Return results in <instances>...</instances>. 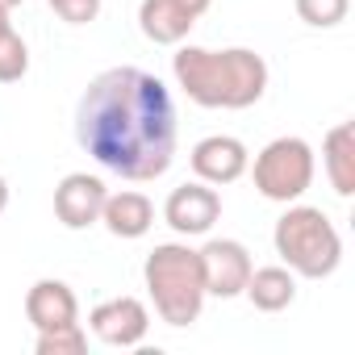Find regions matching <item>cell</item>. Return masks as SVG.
I'll return each mask as SVG.
<instances>
[{"label":"cell","instance_id":"1","mask_svg":"<svg viewBox=\"0 0 355 355\" xmlns=\"http://www.w3.org/2000/svg\"><path fill=\"white\" fill-rule=\"evenodd\" d=\"M175 138L171 88L142 67L101 71L76 105V142L121 180H159L175 159Z\"/></svg>","mask_w":355,"mask_h":355},{"label":"cell","instance_id":"2","mask_svg":"<svg viewBox=\"0 0 355 355\" xmlns=\"http://www.w3.org/2000/svg\"><path fill=\"white\" fill-rule=\"evenodd\" d=\"M171 76L201 109H251L268 92V63L251 46L209 51L180 42V51L171 55Z\"/></svg>","mask_w":355,"mask_h":355},{"label":"cell","instance_id":"3","mask_svg":"<svg viewBox=\"0 0 355 355\" xmlns=\"http://www.w3.org/2000/svg\"><path fill=\"white\" fill-rule=\"evenodd\" d=\"M146 293L155 301V313L167 326H193L205 309V276L201 255L189 243H159L142 263Z\"/></svg>","mask_w":355,"mask_h":355},{"label":"cell","instance_id":"4","mask_svg":"<svg viewBox=\"0 0 355 355\" xmlns=\"http://www.w3.org/2000/svg\"><path fill=\"white\" fill-rule=\"evenodd\" d=\"M272 243H276L280 263L293 276H305V280H326L343 263V234L318 205H297L293 201L276 218Z\"/></svg>","mask_w":355,"mask_h":355},{"label":"cell","instance_id":"5","mask_svg":"<svg viewBox=\"0 0 355 355\" xmlns=\"http://www.w3.org/2000/svg\"><path fill=\"white\" fill-rule=\"evenodd\" d=\"M313 171H318V159H313V146L297 134H284V138H272L259 155H255V167H251V180L259 189L263 201H276V205H293L309 193L313 184Z\"/></svg>","mask_w":355,"mask_h":355},{"label":"cell","instance_id":"6","mask_svg":"<svg viewBox=\"0 0 355 355\" xmlns=\"http://www.w3.org/2000/svg\"><path fill=\"white\" fill-rule=\"evenodd\" d=\"M197 255H201V276H205V293L209 297H222V301L243 297L255 259H251V251L239 239H209Z\"/></svg>","mask_w":355,"mask_h":355},{"label":"cell","instance_id":"7","mask_svg":"<svg viewBox=\"0 0 355 355\" xmlns=\"http://www.w3.org/2000/svg\"><path fill=\"white\" fill-rule=\"evenodd\" d=\"M218 218H222V197H218V189L205 184V180H193V184L171 189L167 201H163V222H167L175 234H184V239L209 234Z\"/></svg>","mask_w":355,"mask_h":355},{"label":"cell","instance_id":"8","mask_svg":"<svg viewBox=\"0 0 355 355\" xmlns=\"http://www.w3.org/2000/svg\"><path fill=\"white\" fill-rule=\"evenodd\" d=\"M88 326H92V334H96L105 347L130 351V347H138V343L146 338V330H150V309H146L138 297H109V301H101V305L88 313Z\"/></svg>","mask_w":355,"mask_h":355},{"label":"cell","instance_id":"9","mask_svg":"<svg viewBox=\"0 0 355 355\" xmlns=\"http://www.w3.org/2000/svg\"><path fill=\"white\" fill-rule=\"evenodd\" d=\"M189 163H193V171H197V180L222 189V184H234V180H243V175H247L251 150H247V142L234 138V134H209V138H201V142L193 146Z\"/></svg>","mask_w":355,"mask_h":355},{"label":"cell","instance_id":"10","mask_svg":"<svg viewBox=\"0 0 355 355\" xmlns=\"http://www.w3.org/2000/svg\"><path fill=\"white\" fill-rule=\"evenodd\" d=\"M105 180L101 175H88V171H71L55 184V218L67 226V230H88L101 222V209H105Z\"/></svg>","mask_w":355,"mask_h":355},{"label":"cell","instance_id":"11","mask_svg":"<svg viewBox=\"0 0 355 355\" xmlns=\"http://www.w3.org/2000/svg\"><path fill=\"white\" fill-rule=\"evenodd\" d=\"M26 318H30L34 330L71 326V322H80V301H76V293H71L67 280H51L46 276V280L30 284V293H26Z\"/></svg>","mask_w":355,"mask_h":355},{"label":"cell","instance_id":"12","mask_svg":"<svg viewBox=\"0 0 355 355\" xmlns=\"http://www.w3.org/2000/svg\"><path fill=\"white\" fill-rule=\"evenodd\" d=\"M197 17L180 5V0H142L138 5V30L155 46H180L193 34Z\"/></svg>","mask_w":355,"mask_h":355},{"label":"cell","instance_id":"13","mask_svg":"<svg viewBox=\"0 0 355 355\" xmlns=\"http://www.w3.org/2000/svg\"><path fill=\"white\" fill-rule=\"evenodd\" d=\"M101 226L113 239H142L155 226V201L146 193H138V189L109 193L105 197V209H101Z\"/></svg>","mask_w":355,"mask_h":355},{"label":"cell","instance_id":"14","mask_svg":"<svg viewBox=\"0 0 355 355\" xmlns=\"http://www.w3.org/2000/svg\"><path fill=\"white\" fill-rule=\"evenodd\" d=\"M322 167H326V180L338 197L355 193V125L338 121L326 130L322 138Z\"/></svg>","mask_w":355,"mask_h":355},{"label":"cell","instance_id":"15","mask_svg":"<svg viewBox=\"0 0 355 355\" xmlns=\"http://www.w3.org/2000/svg\"><path fill=\"white\" fill-rule=\"evenodd\" d=\"M243 297L259 309V313H280L297 301V276L284 263H268V268H251V280L243 288Z\"/></svg>","mask_w":355,"mask_h":355},{"label":"cell","instance_id":"16","mask_svg":"<svg viewBox=\"0 0 355 355\" xmlns=\"http://www.w3.org/2000/svg\"><path fill=\"white\" fill-rule=\"evenodd\" d=\"M34 351H38V355H84V351H88V334H84L80 322L55 326V330H38Z\"/></svg>","mask_w":355,"mask_h":355},{"label":"cell","instance_id":"17","mask_svg":"<svg viewBox=\"0 0 355 355\" xmlns=\"http://www.w3.org/2000/svg\"><path fill=\"white\" fill-rule=\"evenodd\" d=\"M293 9H297V17H301L305 26H313V30H334V26L347 21L351 0H293Z\"/></svg>","mask_w":355,"mask_h":355},{"label":"cell","instance_id":"18","mask_svg":"<svg viewBox=\"0 0 355 355\" xmlns=\"http://www.w3.org/2000/svg\"><path fill=\"white\" fill-rule=\"evenodd\" d=\"M30 71V46L17 30L0 34V84H17Z\"/></svg>","mask_w":355,"mask_h":355},{"label":"cell","instance_id":"19","mask_svg":"<svg viewBox=\"0 0 355 355\" xmlns=\"http://www.w3.org/2000/svg\"><path fill=\"white\" fill-rule=\"evenodd\" d=\"M51 13L67 26H92L101 17V0H51Z\"/></svg>","mask_w":355,"mask_h":355},{"label":"cell","instance_id":"20","mask_svg":"<svg viewBox=\"0 0 355 355\" xmlns=\"http://www.w3.org/2000/svg\"><path fill=\"white\" fill-rule=\"evenodd\" d=\"M180 5H184V9H189V13H193L197 21H201V17L209 13V5H214V0H180Z\"/></svg>","mask_w":355,"mask_h":355},{"label":"cell","instance_id":"21","mask_svg":"<svg viewBox=\"0 0 355 355\" xmlns=\"http://www.w3.org/2000/svg\"><path fill=\"white\" fill-rule=\"evenodd\" d=\"M5 209H9V180L0 175V214H5Z\"/></svg>","mask_w":355,"mask_h":355},{"label":"cell","instance_id":"22","mask_svg":"<svg viewBox=\"0 0 355 355\" xmlns=\"http://www.w3.org/2000/svg\"><path fill=\"white\" fill-rule=\"evenodd\" d=\"M5 30H13V21H9V9L0 5V34H5Z\"/></svg>","mask_w":355,"mask_h":355},{"label":"cell","instance_id":"23","mask_svg":"<svg viewBox=\"0 0 355 355\" xmlns=\"http://www.w3.org/2000/svg\"><path fill=\"white\" fill-rule=\"evenodd\" d=\"M0 5H5V9H17V5H21V0H0Z\"/></svg>","mask_w":355,"mask_h":355}]
</instances>
